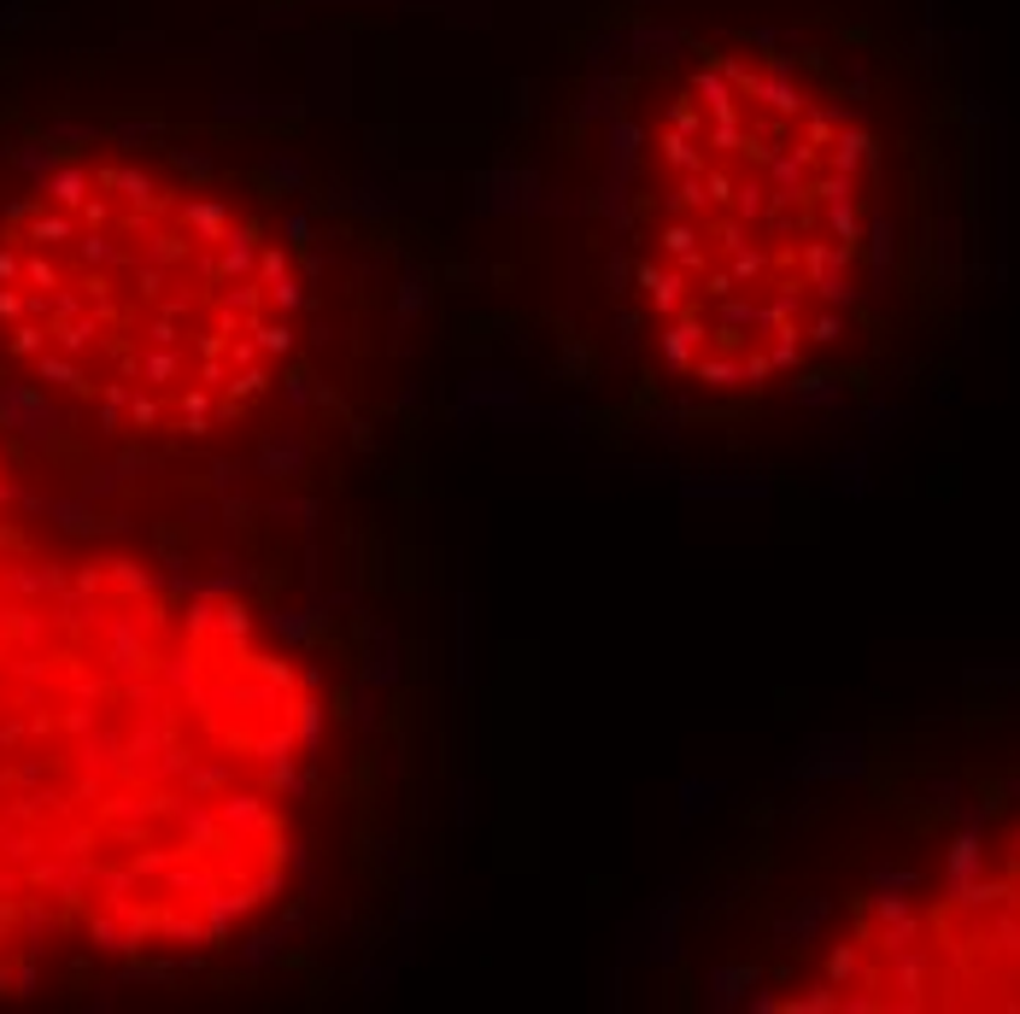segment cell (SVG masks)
<instances>
[{
    "label": "cell",
    "mask_w": 1020,
    "mask_h": 1014,
    "mask_svg": "<svg viewBox=\"0 0 1020 1014\" xmlns=\"http://www.w3.org/2000/svg\"><path fill=\"white\" fill-rule=\"evenodd\" d=\"M317 728L241 599L42 528L0 464V973L247 926L287 880Z\"/></svg>",
    "instance_id": "6da1fadb"
},
{
    "label": "cell",
    "mask_w": 1020,
    "mask_h": 1014,
    "mask_svg": "<svg viewBox=\"0 0 1020 1014\" xmlns=\"http://www.w3.org/2000/svg\"><path fill=\"white\" fill-rule=\"evenodd\" d=\"M305 282L264 212L141 153H71L0 212V352L124 441H206L276 394Z\"/></svg>",
    "instance_id": "3957f363"
},
{
    "label": "cell",
    "mask_w": 1020,
    "mask_h": 1014,
    "mask_svg": "<svg viewBox=\"0 0 1020 1014\" xmlns=\"http://www.w3.org/2000/svg\"><path fill=\"white\" fill-rule=\"evenodd\" d=\"M880 141L832 59L780 30H692L634 135V287L704 387H757L827 341L850 294Z\"/></svg>",
    "instance_id": "7a4b0ae2"
}]
</instances>
